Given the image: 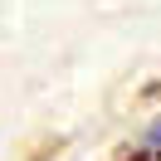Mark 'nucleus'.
I'll list each match as a JSON object with an SVG mask.
<instances>
[{"label":"nucleus","mask_w":161,"mask_h":161,"mask_svg":"<svg viewBox=\"0 0 161 161\" xmlns=\"http://www.w3.org/2000/svg\"><path fill=\"white\" fill-rule=\"evenodd\" d=\"M137 156H147V161H151V156H161V117L151 122L147 132H142V142H137Z\"/></svg>","instance_id":"1"}]
</instances>
